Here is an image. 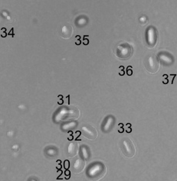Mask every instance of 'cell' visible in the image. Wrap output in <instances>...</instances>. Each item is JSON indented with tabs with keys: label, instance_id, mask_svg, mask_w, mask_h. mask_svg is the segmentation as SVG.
Instances as JSON below:
<instances>
[{
	"label": "cell",
	"instance_id": "cell-15",
	"mask_svg": "<svg viewBox=\"0 0 177 181\" xmlns=\"http://www.w3.org/2000/svg\"><path fill=\"white\" fill-rule=\"evenodd\" d=\"M127 74H128L129 76H130L131 74H132V70H127Z\"/></svg>",
	"mask_w": 177,
	"mask_h": 181
},
{
	"label": "cell",
	"instance_id": "cell-19",
	"mask_svg": "<svg viewBox=\"0 0 177 181\" xmlns=\"http://www.w3.org/2000/svg\"><path fill=\"white\" fill-rule=\"evenodd\" d=\"M80 43H81V42H80V41H78V42H77V44H80Z\"/></svg>",
	"mask_w": 177,
	"mask_h": 181
},
{
	"label": "cell",
	"instance_id": "cell-17",
	"mask_svg": "<svg viewBox=\"0 0 177 181\" xmlns=\"http://www.w3.org/2000/svg\"><path fill=\"white\" fill-rule=\"evenodd\" d=\"M62 102H63V101H62V99H61L58 102V103H59V104H62Z\"/></svg>",
	"mask_w": 177,
	"mask_h": 181
},
{
	"label": "cell",
	"instance_id": "cell-14",
	"mask_svg": "<svg viewBox=\"0 0 177 181\" xmlns=\"http://www.w3.org/2000/svg\"><path fill=\"white\" fill-rule=\"evenodd\" d=\"M64 166H65V167L66 170H67V169L69 168V166H70V164H69V161L67 160H66L65 161V164H64Z\"/></svg>",
	"mask_w": 177,
	"mask_h": 181
},
{
	"label": "cell",
	"instance_id": "cell-9",
	"mask_svg": "<svg viewBox=\"0 0 177 181\" xmlns=\"http://www.w3.org/2000/svg\"><path fill=\"white\" fill-rule=\"evenodd\" d=\"M85 166V161L83 158H78L74 164L73 171L75 173H79L84 170Z\"/></svg>",
	"mask_w": 177,
	"mask_h": 181
},
{
	"label": "cell",
	"instance_id": "cell-6",
	"mask_svg": "<svg viewBox=\"0 0 177 181\" xmlns=\"http://www.w3.org/2000/svg\"><path fill=\"white\" fill-rule=\"evenodd\" d=\"M157 58L164 66H171L174 64V57L167 51H160L157 55Z\"/></svg>",
	"mask_w": 177,
	"mask_h": 181
},
{
	"label": "cell",
	"instance_id": "cell-11",
	"mask_svg": "<svg viewBox=\"0 0 177 181\" xmlns=\"http://www.w3.org/2000/svg\"><path fill=\"white\" fill-rule=\"evenodd\" d=\"M72 33H73V29H72L71 25H67L62 28V35L65 38H71Z\"/></svg>",
	"mask_w": 177,
	"mask_h": 181
},
{
	"label": "cell",
	"instance_id": "cell-18",
	"mask_svg": "<svg viewBox=\"0 0 177 181\" xmlns=\"http://www.w3.org/2000/svg\"><path fill=\"white\" fill-rule=\"evenodd\" d=\"M72 138H73V137H72V136H71V137H68V139L69 140H72Z\"/></svg>",
	"mask_w": 177,
	"mask_h": 181
},
{
	"label": "cell",
	"instance_id": "cell-4",
	"mask_svg": "<svg viewBox=\"0 0 177 181\" xmlns=\"http://www.w3.org/2000/svg\"><path fill=\"white\" fill-rule=\"evenodd\" d=\"M145 67L150 73H155L160 68V64L157 57L154 55H149L146 57Z\"/></svg>",
	"mask_w": 177,
	"mask_h": 181
},
{
	"label": "cell",
	"instance_id": "cell-1",
	"mask_svg": "<svg viewBox=\"0 0 177 181\" xmlns=\"http://www.w3.org/2000/svg\"><path fill=\"white\" fill-rule=\"evenodd\" d=\"M107 172L105 165L101 162H95L91 164L87 171V177L93 181L101 180Z\"/></svg>",
	"mask_w": 177,
	"mask_h": 181
},
{
	"label": "cell",
	"instance_id": "cell-8",
	"mask_svg": "<svg viewBox=\"0 0 177 181\" xmlns=\"http://www.w3.org/2000/svg\"><path fill=\"white\" fill-rule=\"evenodd\" d=\"M114 123H115V118L112 115H109L104 119L103 124H102V131L103 132H109L114 128Z\"/></svg>",
	"mask_w": 177,
	"mask_h": 181
},
{
	"label": "cell",
	"instance_id": "cell-5",
	"mask_svg": "<svg viewBox=\"0 0 177 181\" xmlns=\"http://www.w3.org/2000/svg\"><path fill=\"white\" fill-rule=\"evenodd\" d=\"M157 31L154 26H149L146 31V41L150 48L155 47L157 41Z\"/></svg>",
	"mask_w": 177,
	"mask_h": 181
},
{
	"label": "cell",
	"instance_id": "cell-16",
	"mask_svg": "<svg viewBox=\"0 0 177 181\" xmlns=\"http://www.w3.org/2000/svg\"><path fill=\"white\" fill-rule=\"evenodd\" d=\"M65 175H70V172L68 171H66V172H65Z\"/></svg>",
	"mask_w": 177,
	"mask_h": 181
},
{
	"label": "cell",
	"instance_id": "cell-2",
	"mask_svg": "<svg viewBox=\"0 0 177 181\" xmlns=\"http://www.w3.org/2000/svg\"><path fill=\"white\" fill-rule=\"evenodd\" d=\"M120 148L122 153L126 158H133L136 154V148L130 138H124L120 144Z\"/></svg>",
	"mask_w": 177,
	"mask_h": 181
},
{
	"label": "cell",
	"instance_id": "cell-12",
	"mask_svg": "<svg viewBox=\"0 0 177 181\" xmlns=\"http://www.w3.org/2000/svg\"><path fill=\"white\" fill-rule=\"evenodd\" d=\"M81 158L84 160H87L90 158V152L89 149L87 148L86 146H83L81 149Z\"/></svg>",
	"mask_w": 177,
	"mask_h": 181
},
{
	"label": "cell",
	"instance_id": "cell-7",
	"mask_svg": "<svg viewBox=\"0 0 177 181\" xmlns=\"http://www.w3.org/2000/svg\"><path fill=\"white\" fill-rule=\"evenodd\" d=\"M81 133L83 135L90 140H94L97 137V131L93 126L90 125H84L81 128Z\"/></svg>",
	"mask_w": 177,
	"mask_h": 181
},
{
	"label": "cell",
	"instance_id": "cell-3",
	"mask_svg": "<svg viewBox=\"0 0 177 181\" xmlns=\"http://www.w3.org/2000/svg\"><path fill=\"white\" fill-rule=\"evenodd\" d=\"M133 52V49L132 46L127 43H124L117 46L116 49L117 56L120 59H128L130 58Z\"/></svg>",
	"mask_w": 177,
	"mask_h": 181
},
{
	"label": "cell",
	"instance_id": "cell-20",
	"mask_svg": "<svg viewBox=\"0 0 177 181\" xmlns=\"http://www.w3.org/2000/svg\"><path fill=\"white\" fill-rule=\"evenodd\" d=\"M30 181H36L35 180H34V179H32V180H30Z\"/></svg>",
	"mask_w": 177,
	"mask_h": 181
},
{
	"label": "cell",
	"instance_id": "cell-10",
	"mask_svg": "<svg viewBox=\"0 0 177 181\" xmlns=\"http://www.w3.org/2000/svg\"><path fill=\"white\" fill-rule=\"evenodd\" d=\"M78 151V144L77 142H71L68 146V154L71 158H74Z\"/></svg>",
	"mask_w": 177,
	"mask_h": 181
},
{
	"label": "cell",
	"instance_id": "cell-13",
	"mask_svg": "<svg viewBox=\"0 0 177 181\" xmlns=\"http://www.w3.org/2000/svg\"><path fill=\"white\" fill-rule=\"evenodd\" d=\"M140 22L141 24H145V23L147 22V18L145 15H143L140 18Z\"/></svg>",
	"mask_w": 177,
	"mask_h": 181
}]
</instances>
